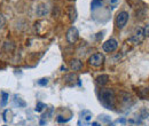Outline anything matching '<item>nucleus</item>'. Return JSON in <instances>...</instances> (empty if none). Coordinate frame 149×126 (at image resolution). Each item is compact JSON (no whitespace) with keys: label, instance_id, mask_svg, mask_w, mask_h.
Segmentation results:
<instances>
[{"label":"nucleus","instance_id":"obj_1","mask_svg":"<svg viewBox=\"0 0 149 126\" xmlns=\"http://www.w3.org/2000/svg\"><path fill=\"white\" fill-rule=\"evenodd\" d=\"M100 101L107 108L111 109L115 106V93L110 88H104L100 92Z\"/></svg>","mask_w":149,"mask_h":126},{"label":"nucleus","instance_id":"obj_2","mask_svg":"<svg viewBox=\"0 0 149 126\" xmlns=\"http://www.w3.org/2000/svg\"><path fill=\"white\" fill-rule=\"evenodd\" d=\"M103 62H104V56L102 53H95L88 58V63L92 67H101Z\"/></svg>","mask_w":149,"mask_h":126},{"label":"nucleus","instance_id":"obj_3","mask_svg":"<svg viewBox=\"0 0 149 126\" xmlns=\"http://www.w3.org/2000/svg\"><path fill=\"white\" fill-rule=\"evenodd\" d=\"M127 21H129V13L127 12H120V13H118V15L116 17V25H117V28L123 29L126 25Z\"/></svg>","mask_w":149,"mask_h":126},{"label":"nucleus","instance_id":"obj_4","mask_svg":"<svg viewBox=\"0 0 149 126\" xmlns=\"http://www.w3.org/2000/svg\"><path fill=\"white\" fill-rule=\"evenodd\" d=\"M143 37H145V33H143V29L141 26H138L133 33V36L131 37V41L134 44V45H138L140 44L142 40H143Z\"/></svg>","mask_w":149,"mask_h":126},{"label":"nucleus","instance_id":"obj_5","mask_svg":"<svg viewBox=\"0 0 149 126\" xmlns=\"http://www.w3.org/2000/svg\"><path fill=\"white\" fill-rule=\"evenodd\" d=\"M78 37H79V32H78V30H77L76 26H71V28L67 31L65 38H67V41H68L69 44H74V42L77 41Z\"/></svg>","mask_w":149,"mask_h":126},{"label":"nucleus","instance_id":"obj_6","mask_svg":"<svg viewBox=\"0 0 149 126\" xmlns=\"http://www.w3.org/2000/svg\"><path fill=\"white\" fill-rule=\"evenodd\" d=\"M117 47H118V42H117L115 39H109V40H107V41L102 45L103 51H104V52H107V53L115 52V51L117 49Z\"/></svg>","mask_w":149,"mask_h":126},{"label":"nucleus","instance_id":"obj_7","mask_svg":"<svg viewBox=\"0 0 149 126\" xmlns=\"http://www.w3.org/2000/svg\"><path fill=\"white\" fill-rule=\"evenodd\" d=\"M49 13V7L46 3H39L36 8V14L38 16H46Z\"/></svg>","mask_w":149,"mask_h":126},{"label":"nucleus","instance_id":"obj_8","mask_svg":"<svg viewBox=\"0 0 149 126\" xmlns=\"http://www.w3.org/2000/svg\"><path fill=\"white\" fill-rule=\"evenodd\" d=\"M70 68H71V70H74V71H79L81 68H83V63L79 61V60H72L71 62H70Z\"/></svg>","mask_w":149,"mask_h":126},{"label":"nucleus","instance_id":"obj_9","mask_svg":"<svg viewBox=\"0 0 149 126\" xmlns=\"http://www.w3.org/2000/svg\"><path fill=\"white\" fill-rule=\"evenodd\" d=\"M109 81V76L108 74H101L96 78V83L99 85H106Z\"/></svg>","mask_w":149,"mask_h":126},{"label":"nucleus","instance_id":"obj_10","mask_svg":"<svg viewBox=\"0 0 149 126\" xmlns=\"http://www.w3.org/2000/svg\"><path fill=\"white\" fill-rule=\"evenodd\" d=\"M69 16H70V21L71 22H74L76 19H77V10H76V8L74 7H69Z\"/></svg>","mask_w":149,"mask_h":126},{"label":"nucleus","instance_id":"obj_11","mask_svg":"<svg viewBox=\"0 0 149 126\" xmlns=\"http://www.w3.org/2000/svg\"><path fill=\"white\" fill-rule=\"evenodd\" d=\"M78 78H77V76L74 74V73H70V74H67L65 77H64V80L67 81V83H74V80H77Z\"/></svg>","mask_w":149,"mask_h":126},{"label":"nucleus","instance_id":"obj_12","mask_svg":"<svg viewBox=\"0 0 149 126\" xmlns=\"http://www.w3.org/2000/svg\"><path fill=\"white\" fill-rule=\"evenodd\" d=\"M102 3H103V0H93L92 3H91V8H92V9H95V8H97V7H101Z\"/></svg>","mask_w":149,"mask_h":126},{"label":"nucleus","instance_id":"obj_13","mask_svg":"<svg viewBox=\"0 0 149 126\" xmlns=\"http://www.w3.org/2000/svg\"><path fill=\"white\" fill-rule=\"evenodd\" d=\"M45 108H46V104H45V103H42V102H38L35 110H36L37 112H41Z\"/></svg>","mask_w":149,"mask_h":126},{"label":"nucleus","instance_id":"obj_14","mask_svg":"<svg viewBox=\"0 0 149 126\" xmlns=\"http://www.w3.org/2000/svg\"><path fill=\"white\" fill-rule=\"evenodd\" d=\"M81 116L84 117V119H85V122H88V120L91 119V117H92V113H91L90 111H84V112L81 113Z\"/></svg>","mask_w":149,"mask_h":126},{"label":"nucleus","instance_id":"obj_15","mask_svg":"<svg viewBox=\"0 0 149 126\" xmlns=\"http://www.w3.org/2000/svg\"><path fill=\"white\" fill-rule=\"evenodd\" d=\"M14 101H15V103H16V104H19V106H21V107H25V102H24V101H22L21 99H17V96H15Z\"/></svg>","mask_w":149,"mask_h":126},{"label":"nucleus","instance_id":"obj_16","mask_svg":"<svg viewBox=\"0 0 149 126\" xmlns=\"http://www.w3.org/2000/svg\"><path fill=\"white\" fill-rule=\"evenodd\" d=\"M38 84H39L40 86H46V85L48 84V79H46V78H42V79L38 80Z\"/></svg>","mask_w":149,"mask_h":126},{"label":"nucleus","instance_id":"obj_17","mask_svg":"<svg viewBox=\"0 0 149 126\" xmlns=\"http://www.w3.org/2000/svg\"><path fill=\"white\" fill-rule=\"evenodd\" d=\"M8 96H9V95H8L7 93L2 92V103H1L2 106H5V104H6V102H7V100H8Z\"/></svg>","mask_w":149,"mask_h":126},{"label":"nucleus","instance_id":"obj_18","mask_svg":"<svg viewBox=\"0 0 149 126\" xmlns=\"http://www.w3.org/2000/svg\"><path fill=\"white\" fill-rule=\"evenodd\" d=\"M5 23H6V19L2 15H0V29H2L5 26Z\"/></svg>","mask_w":149,"mask_h":126},{"label":"nucleus","instance_id":"obj_19","mask_svg":"<svg viewBox=\"0 0 149 126\" xmlns=\"http://www.w3.org/2000/svg\"><path fill=\"white\" fill-rule=\"evenodd\" d=\"M143 33H145V36H148L149 37V25H147V28L143 30Z\"/></svg>","mask_w":149,"mask_h":126},{"label":"nucleus","instance_id":"obj_20","mask_svg":"<svg viewBox=\"0 0 149 126\" xmlns=\"http://www.w3.org/2000/svg\"><path fill=\"white\" fill-rule=\"evenodd\" d=\"M57 122L62 123V122H65V119H63V118H61V116H58V118H57Z\"/></svg>","mask_w":149,"mask_h":126},{"label":"nucleus","instance_id":"obj_21","mask_svg":"<svg viewBox=\"0 0 149 126\" xmlns=\"http://www.w3.org/2000/svg\"><path fill=\"white\" fill-rule=\"evenodd\" d=\"M92 126H101L99 123H92Z\"/></svg>","mask_w":149,"mask_h":126},{"label":"nucleus","instance_id":"obj_22","mask_svg":"<svg viewBox=\"0 0 149 126\" xmlns=\"http://www.w3.org/2000/svg\"><path fill=\"white\" fill-rule=\"evenodd\" d=\"M61 70H62V71H65V70H67V68H65V67H61Z\"/></svg>","mask_w":149,"mask_h":126},{"label":"nucleus","instance_id":"obj_23","mask_svg":"<svg viewBox=\"0 0 149 126\" xmlns=\"http://www.w3.org/2000/svg\"><path fill=\"white\" fill-rule=\"evenodd\" d=\"M119 123H125V119H118Z\"/></svg>","mask_w":149,"mask_h":126},{"label":"nucleus","instance_id":"obj_24","mask_svg":"<svg viewBox=\"0 0 149 126\" xmlns=\"http://www.w3.org/2000/svg\"><path fill=\"white\" fill-rule=\"evenodd\" d=\"M110 1H111V2H116V1H117V0H110Z\"/></svg>","mask_w":149,"mask_h":126},{"label":"nucleus","instance_id":"obj_25","mask_svg":"<svg viewBox=\"0 0 149 126\" xmlns=\"http://www.w3.org/2000/svg\"><path fill=\"white\" fill-rule=\"evenodd\" d=\"M3 126H7V125H3Z\"/></svg>","mask_w":149,"mask_h":126},{"label":"nucleus","instance_id":"obj_26","mask_svg":"<svg viewBox=\"0 0 149 126\" xmlns=\"http://www.w3.org/2000/svg\"><path fill=\"white\" fill-rule=\"evenodd\" d=\"M110 126H113V125H110Z\"/></svg>","mask_w":149,"mask_h":126}]
</instances>
